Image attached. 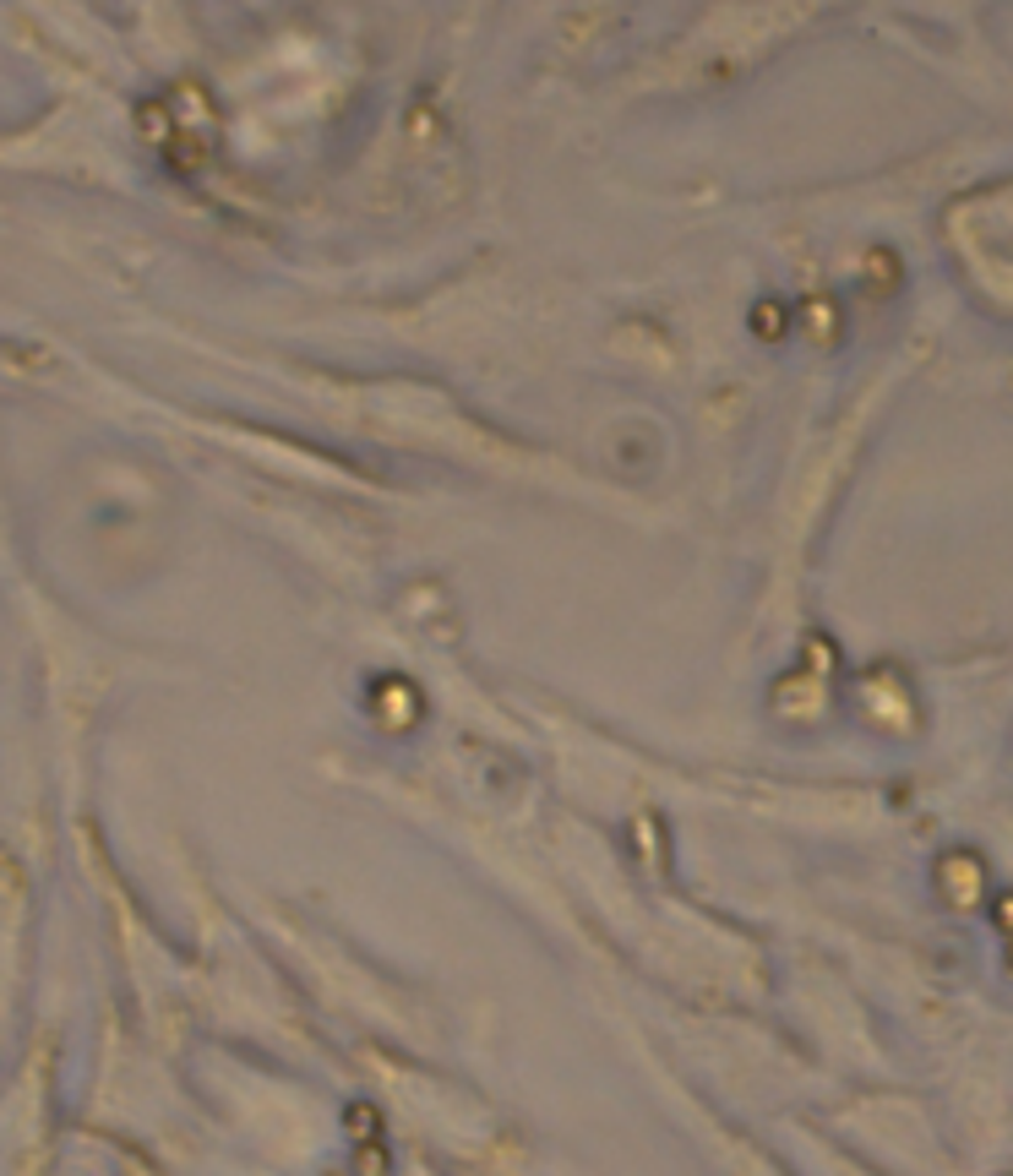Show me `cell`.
I'll use <instances>...</instances> for the list:
<instances>
[{
	"label": "cell",
	"mask_w": 1013,
	"mask_h": 1176,
	"mask_svg": "<svg viewBox=\"0 0 1013 1176\" xmlns=\"http://www.w3.org/2000/svg\"><path fill=\"white\" fill-rule=\"evenodd\" d=\"M371 714L382 719L388 730L420 724V686H409L403 676H382V681L371 686Z\"/></svg>",
	"instance_id": "1"
},
{
	"label": "cell",
	"mask_w": 1013,
	"mask_h": 1176,
	"mask_svg": "<svg viewBox=\"0 0 1013 1176\" xmlns=\"http://www.w3.org/2000/svg\"><path fill=\"white\" fill-rule=\"evenodd\" d=\"M937 872H942L948 899H954V904H975V894H980V866L970 861V855H948Z\"/></svg>",
	"instance_id": "2"
},
{
	"label": "cell",
	"mask_w": 1013,
	"mask_h": 1176,
	"mask_svg": "<svg viewBox=\"0 0 1013 1176\" xmlns=\"http://www.w3.org/2000/svg\"><path fill=\"white\" fill-rule=\"evenodd\" d=\"M343 1128L355 1133V1143H371V1138H382V1111L365 1105V1100H355L350 1111H343Z\"/></svg>",
	"instance_id": "3"
},
{
	"label": "cell",
	"mask_w": 1013,
	"mask_h": 1176,
	"mask_svg": "<svg viewBox=\"0 0 1013 1176\" xmlns=\"http://www.w3.org/2000/svg\"><path fill=\"white\" fill-rule=\"evenodd\" d=\"M355 1171H360V1176H393V1155H388V1143H382V1138L355 1143Z\"/></svg>",
	"instance_id": "4"
},
{
	"label": "cell",
	"mask_w": 1013,
	"mask_h": 1176,
	"mask_svg": "<svg viewBox=\"0 0 1013 1176\" xmlns=\"http://www.w3.org/2000/svg\"><path fill=\"white\" fill-rule=\"evenodd\" d=\"M752 333H763V338H779L784 333V305L779 300H763L752 311Z\"/></svg>",
	"instance_id": "5"
},
{
	"label": "cell",
	"mask_w": 1013,
	"mask_h": 1176,
	"mask_svg": "<svg viewBox=\"0 0 1013 1176\" xmlns=\"http://www.w3.org/2000/svg\"><path fill=\"white\" fill-rule=\"evenodd\" d=\"M997 920H1002V932H1013V899H1002V904H997Z\"/></svg>",
	"instance_id": "6"
}]
</instances>
